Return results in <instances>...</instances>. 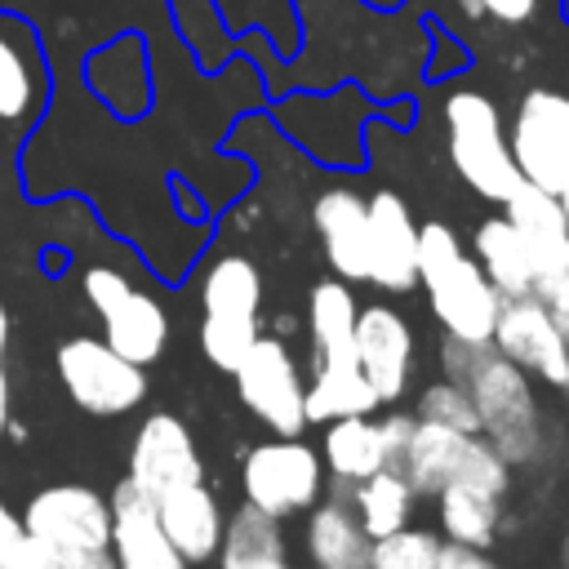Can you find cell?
Segmentation results:
<instances>
[{"mask_svg":"<svg viewBox=\"0 0 569 569\" xmlns=\"http://www.w3.org/2000/svg\"><path fill=\"white\" fill-rule=\"evenodd\" d=\"M102 338L133 365H156L169 347V311L160 298H151L147 289H129L124 298H116L102 316Z\"/></svg>","mask_w":569,"mask_h":569,"instance_id":"18","label":"cell"},{"mask_svg":"<svg viewBox=\"0 0 569 569\" xmlns=\"http://www.w3.org/2000/svg\"><path fill=\"white\" fill-rule=\"evenodd\" d=\"M462 382H467V391L476 400L480 436L511 467L538 462L542 458V445H547V427H542V405H538L533 378L485 342L476 351V365L467 369Z\"/></svg>","mask_w":569,"mask_h":569,"instance_id":"2","label":"cell"},{"mask_svg":"<svg viewBox=\"0 0 569 569\" xmlns=\"http://www.w3.org/2000/svg\"><path fill=\"white\" fill-rule=\"evenodd\" d=\"M356 365L365 382L373 387L378 405H391L409 391L413 373V329L391 302H369L356 311V333H351Z\"/></svg>","mask_w":569,"mask_h":569,"instance_id":"12","label":"cell"},{"mask_svg":"<svg viewBox=\"0 0 569 569\" xmlns=\"http://www.w3.org/2000/svg\"><path fill=\"white\" fill-rule=\"evenodd\" d=\"M22 529L53 556L111 547V502L89 485H44L27 498Z\"/></svg>","mask_w":569,"mask_h":569,"instance_id":"9","label":"cell"},{"mask_svg":"<svg viewBox=\"0 0 569 569\" xmlns=\"http://www.w3.org/2000/svg\"><path fill=\"white\" fill-rule=\"evenodd\" d=\"M556 200H560V209H565V222H569V182L556 191Z\"/></svg>","mask_w":569,"mask_h":569,"instance_id":"43","label":"cell"},{"mask_svg":"<svg viewBox=\"0 0 569 569\" xmlns=\"http://www.w3.org/2000/svg\"><path fill=\"white\" fill-rule=\"evenodd\" d=\"M347 502L356 511V520L365 525L369 538L396 533L405 525H413V507H418V489L405 480V471L396 467H378L373 476L356 480L347 489Z\"/></svg>","mask_w":569,"mask_h":569,"instance_id":"25","label":"cell"},{"mask_svg":"<svg viewBox=\"0 0 569 569\" xmlns=\"http://www.w3.org/2000/svg\"><path fill=\"white\" fill-rule=\"evenodd\" d=\"M480 9L485 13H493L498 22H529L533 18V9H538V0H480Z\"/></svg>","mask_w":569,"mask_h":569,"instance_id":"38","label":"cell"},{"mask_svg":"<svg viewBox=\"0 0 569 569\" xmlns=\"http://www.w3.org/2000/svg\"><path fill=\"white\" fill-rule=\"evenodd\" d=\"M396 471H405V480L418 489V498H436L445 485H476V489H489V493L507 498L516 467L480 431L413 422L409 449H405Z\"/></svg>","mask_w":569,"mask_h":569,"instance_id":"3","label":"cell"},{"mask_svg":"<svg viewBox=\"0 0 569 569\" xmlns=\"http://www.w3.org/2000/svg\"><path fill=\"white\" fill-rule=\"evenodd\" d=\"M436 520H440V538L449 542L493 547L498 525H502V498L476 485H445L436 493Z\"/></svg>","mask_w":569,"mask_h":569,"instance_id":"26","label":"cell"},{"mask_svg":"<svg viewBox=\"0 0 569 569\" xmlns=\"http://www.w3.org/2000/svg\"><path fill=\"white\" fill-rule=\"evenodd\" d=\"M436 569H502V565L489 556V547H462V542H449L445 538Z\"/></svg>","mask_w":569,"mask_h":569,"instance_id":"35","label":"cell"},{"mask_svg":"<svg viewBox=\"0 0 569 569\" xmlns=\"http://www.w3.org/2000/svg\"><path fill=\"white\" fill-rule=\"evenodd\" d=\"M9 427V373H4V365H0V431Z\"/></svg>","mask_w":569,"mask_h":569,"instance_id":"40","label":"cell"},{"mask_svg":"<svg viewBox=\"0 0 569 569\" xmlns=\"http://www.w3.org/2000/svg\"><path fill=\"white\" fill-rule=\"evenodd\" d=\"M445 138H449V160H453L458 178L476 196L502 204L525 182L511 160L507 129H502V116L489 93H480V89L449 93L445 98Z\"/></svg>","mask_w":569,"mask_h":569,"instance_id":"4","label":"cell"},{"mask_svg":"<svg viewBox=\"0 0 569 569\" xmlns=\"http://www.w3.org/2000/svg\"><path fill=\"white\" fill-rule=\"evenodd\" d=\"M58 569H116V556L111 547H89V551H67V556H53Z\"/></svg>","mask_w":569,"mask_h":569,"instance_id":"37","label":"cell"},{"mask_svg":"<svg viewBox=\"0 0 569 569\" xmlns=\"http://www.w3.org/2000/svg\"><path fill=\"white\" fill-rule=\"evenodd\" d=\"M311 222L325 249V262L338 280L356 284L369 280V213H365V196L351 187H329L316 196L311 204Z\"/></svg>","mask_w":569,"mask_h":569,"instance_id":"16","label":"cell"},{"mask_svg":"<svg viewBox=\"0 0 569 569\" xmlns=\"http://www.w3.org/2000/svg\"><path fill=\"white\" fill-rule=\"evenodd\" d=\"M458 4H462V13H471V18H480V13H485V9H480V0H458Z\"/></svg>","mask_w":569,"mask_h":569,"instance_id":"42","label":"cell"},{"mask_svg":"<svg viewBox=\"0 0 569 569\" xmlns=\"http://www.w3.org/2000/svg\"><path fill=\"white\" fill-rule=\"evenodd\" d=\"M0 569H58V560H53V551L44 542H36L22 529L9 547H0Z\"/></svg>","mask_w":569,"mask_h":569,"instance_id":"34","label":"cell"},{"mask_svg":"<svg viewBox=\"0 0 569 569\" xmlns=\"http://www.w3.org/2000/svg\"><path fill=\"white\" fill-rule=\"evenodd\" d=\"M418 289L440 325V333L462 342H489L502 293L485 276V267L462 249L458 231L445 222L418 227Z\"/></svg>","mask_w":569,"mask_h":569,"instance_id":"1","label":"cell"},{"mask_svg":"<svg viewBox=\"0 0 569 569\" xmlns=\"http://www.w3.org/2000/svg\"><path fill=\"white\" fill-rule=\"evenodd\" d=\"M111 556H116V569H191L178 547L169 542V533L160 529V516H156V502L120 480L111 489Z\"/></svg>","mask_w":569,"mask_h":569,"instance_id":"15","label":"cell"},{"mask_svg":"<svg viewBox=\"0 0 569 569\" xmlns=\"http://www.w3.org/2000/svg\"><path fill=\"white\" fill-rule=\"evenodd\" d=\"M129 485H138L151 502L178 485H191V480H204V462H200V449H196V436L191 427L178 418V413H147L142 427L133 431V445H129V471H124Z\"/></svg>","mask_w":569,"mask_h":569,"instance_id":"10","label":"cell"},{"mask_svg":"<svg viewBox=\"0 0 569 569\" xmlns=\"http://www.w3.org/2000/svg\"><path fill=\"white\" fill-rule=\"evenodd\" d=\"M413 413H391V418H382L378 427H382V449H387V467H400V458H405V449H409V436H413Z\"/></svg>","mask_w":569,"mask_h":569,"instance_id":"36","label":"cell"},{"mask_svg":"<svg viewBox=\"0 0 569 569\" xmlns=\"http://www.w3.org/2000/svg\"><path fill=\"white\" fill-rule=\"evenodd\" d=\"M236 396L240 405L271 431V436H302L307 422V382L298 369V356L289 351L284 338L276 333H258V342L249 347V356L236 365Z\"/></svg>","mask_w":569,"mask_h":569,"instance_id":"7","label":"cell"},{"mask_svg":"<svg viewBox=\"0 0 569 569\" xmlns=\"http://www.w3.org/2000/svg\"><path fill=\"white\" fill-rule=\"evenodd\" d=\"M156 516H160V529L169 533V542L178 547V556L187 565H209L218 556L227 511H222L218 493L204 480H191V485H178V489L160 493Z\"/></svg>","mask_w":569,"mask_h":569,"instance_id":"17","label":"cell"},{"mask_svg":"<svg viewBox=\"0 0 569 569\" xmlns=\"http://www.w3.org/2000/svg\"><path fill=\"white\" fill-rule=\"evenodd\" d=\"M258 320L249 316H200V351L213 369L236 373V365L249 356V347L258 342Z\"/></svg>","mask_w":569,"mask_h":569,"instance_id":"29","label":"cell"},{"mask_svg":"<svg viewBox=\"0 0 569 569\" xmlns=\"http://www.w3.org/2000/svg\"><path fill=\"white\" fill-rule=\"evenodd\" d=\"M133 289V280L120 271V267H107V262H93V267H84V276H80V293H84V302L102 316L116 298H124Z\"/></svg>","mask_w":569,"mask_h":569,"instance_id":"33","label":"cell"},{"mask_svg":"<svg viewBox=\"0 0 569 569\" xmlns=\"http://www.w3.org/2000/svg\"><path fill=\"white\" fill-rule=\"evenodd\" d=\"M560 391H565V405H569V369H565V382H560Z\"/></svg>","mask_w":569,"mask_h":569,"instance_id":"44","label":"cell"},{"mask_svg":"<svg viewBox=\"0 0 569 569\" xmlns=\"http://www.w3.org/2000/svg\"><path fill=\"white\" fill-rule=\"evenodd\" d=\"M356 293L347 280L329 276L320 284H311L307 293V338H311V360H347L351 351V333H356Z\"/></svg>","mask_w":569,"mask_h":569,"instance_id":"24","label":"cell"},{"mask_svg":"<svg viewBox=\"0 0 569 569\" xmlns=\"http://www.w3.org/2000/svg\"><path fill=\"white\" fill-rule=\"evenodd\" d=\"M262 311V271L244 253H218L200 276V316H249Z\"/></svg>","mask_w":569,"mask_h":569,"instance_id":"27","label":"cell"},{"mask_svg":"<svg viewBox=\"0 0 569 569\" xmlns=\"http://www.w3.org/2000/svg\"><path fill=\"white\" fill-rule=\"evenodd\" d=\"M413 418L418 422H440V427H453V431H480L476 400H471L467 382H458V378H440V382L422 387Z\"/></svg>","mask_w":569,"mask_h":569,"instance_id":"31","label":"cell"},{"mask_svg":"<svg viewBox=\"0 0 569 569\" xmlns=\"http://www.w3.org/2000/svg\"><path fill=\"white\" fill-rule=\"evenodd\" d=\"M507 147L525 182L560 191L569 182V93L529 89L516 107Z\"/></svg>","mask_w":569,"mask_h":569,"instance_id":"8","label":"cell"},{"mask_svg":"<svg viewBox=\"0 0 569 569\" xmlns=\"http://www.w3.org/2000/svg\"><path fill=\"white\" fill-rule=\"evenodd\" d=\"M533 298L551 311V320L569 338V240L538 262V271H533Z\"/></svg>","mask_w":569,"mask_h":569,"instance_id":"32","label":"cell"},{"mask_svg":"<svg viewBox=\"0 0 569 569\" xmlns=\"http://www.w3.org/2000/svg\"><path fill=\"white\" fill-rule=\"evenodd\" d=\"M44 98H49V71L36 31L22 18L0 13V129L27 133Z\"/></svg>","mask_w":569,"mask_h":569,"instance_id":"13","label":"cell"},{"mask_svg":"<svg viewBox=\"0 0 569 569\" xmlns=\"http://www.w3.org/2000/svg\"><path fill=\"white\" fill-rule=\"evenodd\" d=\"M440 533L436 529H422V525H405L396 533H382L373 538V556H369V569H436L440 560Z\"/></svg>","mask_w":569,"mask_h":569,"instance_id":"30","label":"cell"},{"mask_svg":"<svg viewBox=\"0 0 569 569\" xmlns=\"http://www.w3.org/2000/svg\"><path fill=\"white\" fill-rule=\"evenodd\" d=\"M4 351H9V311L0 302V365H4Z\"/></svg>","mask_w":569,"mask_h":569,"instance_id":"41","label":"cell"},{"mask_svg":"<svg viewBox=\"0 0 569 569\" xmlns=\"http://www.w3.org/2000/svg\"><path fill=\"white\" fill-rule=\"evenodd\" d=\"M18 533H22V516L0 498V547H9Z\"/></svg>","mask_w":569,"mask_h":569,"instance_id":"39","label":"cell"},{"mask_svg":"<svg viewBox=\"0 0 569 569\" xmlns=\"http://www.w3.org/2000/svg\"><path fill=\"white\" fill-rule=\"evenodd\" d=\"M369 213V284L387 293L418 289V222L396 191H373Z\"/></svg>","mask_w":569,"mask_h":569,"instance_id":"14","label":"cell"},{"mask_svg":"<svg viewBox=\"0 0 569 569\" xmlns=\"http://www.w3.org/2000/svg\"><path fill=\"white\" fill-rule=\"evenodd\" d=\"M489 347L498 356H507L511 365H520L529 378H542L551 387L565 382V369H569V338L560 333V325L551 320V311L525 293V298H502L498 307V320H493V333H489Z\"/></svg>","mask_w":569,"mask_h":569,"instance_id":"11","label":"cell"},{"mask_svg":"<svg viewBox=\"0 0 569 569\" xmlns=\"http://www.w3.org/2000/svg\"><path fill=\"white\" fill-rule=\"evenodd\" d=\"M471 258L485 267V276L493 280V289L502 298H525L533 293V249L525 244V236L511 227L507 213H493L476 227L471 236Z\"/></svg>","mask_w":569,"mask_h":569,"instance_id":"22","label":"cell"},{"mask_svg":"<svg viewBox=\"0 0 569 569\" xmlns=\"http://www.w3.org/2000/svg\"><path fill=\"white\" fill-rule=\"evenodd\" d=\"M53 369L71 405H80L93 418H116L142 405L147 396V373L142 365L124 360L107 338L76 333L53 351Z\"/></svg>","mask_w":569,"mask_h":569,"instance_id":"6","label":"cell"},{"mask_svg":"<svg viewBox=\"0 0 569 569\" xmlns=\"http://www.w3.org/2000/svg\"><path fill=\"white\" fill-rule=\"evenodd\" d=\"M320 462L333 476V498H347V489L365 476H373L378 467H387V449H382V427L369 413H347L325 422V440H320Z\"/></svg>","mask_w":569,"mask_h":569,"instance_id":"20","label":"cell"},{"mask_svg":"<svg viewBox=\"0 0 569 569\" xmlns=\"http://www.w3.org/2000/svg\"><path fill=\"white\" fill-rule=\"evenodd\" d=\"M240 489H244V502H253L276 520L311 511L325 489L320 449H311L302 436H267L244 453Z\"/></svg>","mask_w":569,"mask_h":569,"instance_id":"5","label":"cell"},{"mask_svg":"<svg viewBox=\"0 0 569 569\" xmlns=\"http://www.w3.org/2000/svg\"><path fill=\"white\" fill-rule=\"evenodd\" d=\"M307 422H333V418H347V413H373L378 409V396L373 387L365 382L356 356L347 360H311V373H307Z\"/></svg>","mask_w":569,"mask_h":569,"instance_id":"23","label":"cell"},{"mask_svg":"<svg viewBox=\"0 0 569 569\" xmlns=\"http://www.w3.org/2000/svg\"><path fill=\"white\" fill-rule=\"evenodd\" d=\"M213 560H218V569H293L284 533H280V520L258 511L253 502H240L227 516Z\"/></svg>","mask_w":569,"mask_h":569,"instance_id":"21","label":"cell"},{"mask_svg":"<svg viewBox=\"0 0 569 569\" xmlns=\"http://www.w3.org/2000/svg\"><path fill=\"white\" fill-rule=\"evenodd\" d=\"M502 213L511 218V227H516V231L525 236V244L533 249V267L569 240V222H565V209H560L556 191H542V187H533V182H520V187L502 200Z\"/></svg>","mask_w":569,"mask_h":569,"instance_id":"28","label":"cell"},{"mask_svg":"<svg viewBox=\"0 0 569 569\" xmlns=\"http://www.w3.org/2000/svg\"><path fill=\"white\" fill-rule=\"evenodd\" d=\"M302 547L311 569H369V556H373V538L365 533L347 498H329L307 511Z\"/></svg>","mask_w":569,"mask_h":569,"instance_id":"19","label":"cell"}]
</instances>
